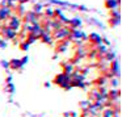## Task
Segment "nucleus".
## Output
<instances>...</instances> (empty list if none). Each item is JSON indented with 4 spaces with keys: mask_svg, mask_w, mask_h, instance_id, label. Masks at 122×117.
I'll list each match as a JSON object with an SVG mask.
<instances>
[{
    "mask_svg": "<svg viewBox=\"0 0 122 117\" xmlns=\"http://www.w3.org/2000/svg\"><path fill=\"white\" fill-rule=\"evenodd\" d=\"M89 42L93 43V45H100V43L102 42V40H101L100 36H97L96 33H93V34L89 36Z\"/></svg>",
    "mask_w": 122,
    "mask_h": 117,
    "instance_id": "5",
    "label": "nucleus"
},
{
    "mask_svg": "<svg viewBox=\"0 0 122 117\" xmlns=\"http://www.w3.org/2000/svg\"><path fill=\"white\" fill-rule=\"evenodd\" d=\"M109 24H110V27H116V25L119 24V19H114V17H112V19L109 20Z\"/></svg>",
    "mask_w": 122,
    "mask_h": 117,
    "instance_id": "8",
    "label": "nucleus"
},
{
    "mask_svg": "<svg viewBox=\"0 0 122 117\" xmlns=\"http://www.w3.org/2000/svg\"><path fill=\"white\" fill-rule=\"evenodd\" d=\"M1 27H3V21H0V29H1Z\"/></svg>",
    "mask_w": 122,
    "mask_h": 117,
    "instance_id": "11",
    "label": "nucleus"
},
{
    "mask_svg": "<svg viewBox=\"0 0 122 117\" xmlns=\"http://www.w3.org/2000/svg\"><path fill=\"white\" fill-rule=\"evenodd\" d=\"M13 15V9L9 7H1L0 8V21H7Z\"/></svg>",
    "mask_w": 122,
    "mask_h": 117,
    "instance_id": "3",
    "label": "nucleus"
},
{
    "mask_svg": "<svg viewBox=\"0 0 122 117\" xmlns=\"http://www.w3.org/2000/svg\"><path fill=\"white\" fill-rule=\"evenodd\" d=\"M0 33H1V38H4V40H15V38L17 37L16 30L11 29V28L7 27V25H3V27H1Z\"/></svg>",
    "mask_w": 122,
    "mask_h": 117,
    "instance_id": "1",
    "label": "nucleus"
},
{
    "mask_svg": "<svg viewBox=\"0 0 122 117\" xmlns=\"http://www.w3.org/2000/svg\"><path fill=\"white\" fill-rule=\"evenodd\" d=\"M24 21L25 24H36V22H38V15L34 13L33 11H29V12H25L24 15Z\"/></svg>",
    "mask_w": 122,
    "mask_h": 117,
    "instance_id": "2",
    "label": "nucleus"
},
{
    "mask_svg": "<svg viewBox=\"0 0 122 117\" xmlns=\"http://www.w3.org/2000/svg\"><path fill=\"white\" fill-rule=\"evenodd\" d=\"M22 64H24V63H22L21 61H17V59H13V61H11L9 66H11L13 70H17V69H20V67H21Z\"/></svg>",
    "mask_w": 122,
    "mask_h": 117,
    "instance_id": "6",
    "label": "nucleus"
},
{
    "mask_svg": "<svg viewBox=\"0 0 122 117\" xmlns=\"http://www.w3.org/2000/svg\"><path fill=\"white\" fill-rule=\"evenodd\" d=\"M28 46H29V43H28V42H25V41L21 43V49H22V50H25V49H28Z\"/></svg>",
    "mask_w": 122,
    "mask_h": 117,
    "instance_id": "9",
    "label": "nucleus"
},
{
    "mask_svg": "<svg viewBox=\"0 0 122 117\" xmlns=\"http://www.w3.org/2000/svg\"><path fill=\"white\" fill-rule=\"evenodd\" d=\"M33 12H34V13H37V15L42 13V5H41V4H34V8H33Z\"/></svg>",
    "mask_w": 122,
    "mask_h": 117,
    "instance_id": "7",
    "label": "nucleus"
},
{
    "mask_svg": "<svg viewBox=\"0 0 122 117\" xmlns=\"http://www.w3.org/2000/svg\"><path fill=\"white\" fill-rule=\"evenodd\" d=\"M105 7L108 9H114L119 7V0H105Z\"/></svg>",
    "mask_w": 122,
    "mask_h": 117,
    "instance_id": "4",
    "label": "nucleus"
},
{
    "mask_svg": "<svg viewBox=\"0 0 122 117\" xmlns=\"http://www.w3.org/2000/svg\"><path fill=\"white\" fill-rule=\"evenodd\" d=\"M8 90H9V92H13V85L9 84V85H8Z\"/></svg>",
    "mask_w": 122,
    "mask_h": 117,
    "instance_id": "10",
    "label": "nucleus"
}]
</instances>
